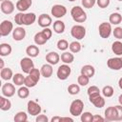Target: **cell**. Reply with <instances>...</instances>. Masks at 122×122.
<instances>
[{"instance_id":"obj_1","label":"cell","mask_w":122,"mask_h":122,"mask_svg":"<svg viewBox=\"0 0 122 122\" xmlns=\"http://www.w3.org/2000/svg\"><path fill=\"white\" fill-rule=\"evenodd\" d=\"M71 15L76 23H84L87 20V13L80 6H74L71 10Z\"/></svg>"},{"instance_id":"obj_2","label":"cell","mask_w":122,"mask_h":122,"mask_svg":"<svg viewBox=\"0 0 122 122\" xmlns=\"http://www.w3.org/2000/svg\"><path fill=\"white\" fill-rule=\"evenodd\" d=\"M84 110V102L81 99H75L71 103L70 112L73 116H79L83 112Z\"/></svg>"},{"instance_id":"obj_3","label":"cell","mask_w":122,"mask_h":122,"mask_svg":"<svg viewBox=\"0 0 122 122\" xmlns=\"http://www.w3.org/2000/svg\"><path fill=\"white\" fill-rule=\"evenodd\" d=\"M71 34L76 40H81L86 36V29L81 25H74L71 29Z\"/></svg>"},{"instance_id":"obj_4","label":"cell","mask_w":122,"mask_h":122,"mask_svg":"<svg viewBox=\"0 0 122 122\" xmlns=\"http://www.w3.org/2000/svg\"><path fill=\"white\" fill-rule=\"evenodd\" d=\"M71 67L68 64H63V65H61V66L58 67L57 71H56V75H57V78L58 79H60V80H66L71 75Z\"/></svg>"},{"instance_id":"obj_5","label":"cell","mask_w":122,"mask_h":122,"mask_svg":"<svg viewBox=\"0 0 122 122\" xmlns=\"http://www.w3.org/2000/svg\"><path fill=\"white\" fill-rule=\"evenodd\" d=\"M112 24L110 22H102L98 27L99 35L102 38H109L112 33Z\"/></svg>"},{"instance_id":"obj_6","label":"cell","mask_w":122,"mask_h":122,"mask_svg":"<svg viewBox=\"0 0 122 122\" xmlns=\"http://www.w3.org/2000/svg\"><path fill=\"white\" fill-rule=\"evenodd\" d=\"M51 15L55 18H62L63 16L66 15L67 13V9L65 6L63 5H60V4H55L51 7Z\"/></svg>"},{"instance_id":"obj_7","label":"cell","mask_w":122,"mask_h":122,"mask_svg":"<svg viewBox=\"0 0 122 122\" xmlns=\"http://www.w3.org/2000/svg\"><path fill=\"white\" fill-rule=\"evenodd\" d=\"M27 111H28V113L29 114L33 115V116H36V115L40 114L42 109H41V106L38 103H36L35 101L29 100L28 101V104H27Z\"/></svg>"},{"instance_id":"obj_8","label":"cell","mask_w":122,"mask_h":122,"mask_svg":"<svg viewBox=\"0 0 122 122\" xmlns=\"http://www.w3.org/2000/svg\"><path fill=\"white\" fill-rule=\"evenodd\" d=\"M20 67L23 72L25 73H30V71L34 68L33 61L31 60V57H23L20 61Z\"/></svg>"},{"instance_id":"obj_9","label":"cell","mask_w":122,"mask_h":122,"mask_svg":"<svg viewBox=\"0 0 122 122\" xmlns=\"http://www.w3.org/2000/svg\"><path fill=\"white\" fill-rule=\"evenodd\" d=\"M13 30V24L10 20H4L0 24V35L8 36Z\"/></svg>"},{"instance_id":"obj_10","label":"cell","mask_w":122,"mask_h":122,"mask_svg":"<svg viewBox=\"0 0 122 122\" xmlns=\"http://www.w3.org/2000/svg\"><path fill=\"white\" fill-rule=\"evenodd\" d=\"M89 100H90V102H91L94 107H96V108H98V109L103 108V107L105 106V103H106L104 97L101 96L100 93H98V94H93V95H90V96H89Z\"/></svg>"},{"instance_id":"obj_11","label":"cell","mask_w":122,"mask_h":122,"mask_svg":"<svg viewBox=\"0 0 122 122\" xmlns=\"http://www.w3.org/2000/svg\"><path fill=\"white\" fill-rule=\"evenodd\" d=\"M107 65L111 70L118 71L122 69V59L120 57H112L107 61Z\"/></svg>"},{"instance_id":"obj_12","label":"cell","mask_w":122,"mask_h":122,"mask_svg":"<svg viewBox=\"0 0 122 122\" xmlns=\"http://www.w3.org/2000/svg\"><path fill=\"white\" fill-rule=\"evenodd\" d=\"M1 92L6 97H11L15 93V87L11 83H5L1 88Z\"/></svg>"},{"instance_id":"obj_13","label":"cell","mask_w":122,"mask_h":122,"mask_svg":"<svg viewBox=\"0 0 122 122\" xmlns=\"http://www.w3.org/2000/svg\"><path fill=\"white\" fill-rule=\"evenodd\" d=\"M1 11L5 14H10L14 10V4L10 0H4L1 2Z\"/></svg>"},{"instance_id":"obj_14","label":"cell","mask_w":122,"mask_h":122,"mask_svg":"<svg viewBox=\"0 0 122 122\" xmlns=\"http://www.w3.org/2000/svg\"><path fill=\"white\" fill-rule=\"evenodd\" d=\"M52 23L51 17L47 13H42L38 17V25L41 28H49Z\"/></svg>"},{"instance_id":"obj_15","label":"cell","mask_w":122,"mask_h":122,"mask_svg":"<svg viewBox=\"0 0 122 122\" xmlns=\"http://www.w3.org/2000/svg\"><path fill=\"white\" fill-rule=\"evenodd\" d=\"M26 36V30L22 27H17L12 30V38L15 41H22Z\"/></svg>"},{"instance_id":"obj_16","label":"cell","mask_w":122,"mask_h":122,"mask_svg":"<svg viewBox=\"0 0 122 122\" xmlns=\"http://www.w3.org/2000/svg\"><path fill=\"white\" fill-rule=\"evenodd\" d=\"M31 5H32V0H18L16 2L15 7L19 11L24 12L27 10H29Z\"/></svg>"},{"instance_id":"obj_17","label":"cell","mask_w":122,"mask_h":122,"mask_svg":"<svg viewBox=\"0 0 122 122\" xmlns=\"http://www.w3.org/2000/svg\"><path fill=\"white\" fill-rule=\"evenodd\" d=\"M105 119L107 121H116V109L115 106L108 107L105 110Z\"/></svg>"},{"instance_id":"obj_18","label":"cell","mask_w":122,"mask_h":122,"mask_svg":"<svg viewBox=\"0 0 122 122\" xmlns=\"http://www.w3.org/2000/svg\"><path fill=\"white\" fill-rule=\"evenodd\" d=\"M40 72H41V75L45 78H50L51 75H52V72H53V69H52V65L51 64H44L42 65L41 69H40Z\"/></svg>"},{"instance_id":"obj_19","label":"cell","mask_w":122,"mask_h":122,"mask_svg":"<svg viewBox=\"0 0 122 122\" xmlns=\"http://www.w3.org/2000/svg\"><path fill=\"white\" fill-rule=\"evenodd\" d=\"M60 60V55L55 51H50L46 55V61L51 65H56Z\"/></svg>"},{"instance_id":"obj_20","label":"cell","mask_w":122,"mask_h":122,"mask_svg":"<svg viewBox=\"0 0 122 122\" xmlns=\"http://www.w3.org/2000/svg\"><path fill=\"white\" fill-rule=\"evenodd\" d=\"M36 20V15L34 12H27L23 14V25L30 26L32 25Z\"/></svg>"},{"instance_id":"obj_21","label":"cell","mask_w":122,"mask_h":122,"mask_svg":"<svg viewBox=\"0 0 122 122\" xmlns=\"http://www.w3.org/2000/svg\"><path fill=\"white\" fill-rule=\"evenodd\" d=\"M33 40H34V43H35L36 45L41 46V45L46 44L49 39L46 37V35L44 34V32L41 30V31L35 33V35H34V37H33Z\"/></svg>"},{"instance_id":"obj_22","label":"cell","mask_w":122,"mask_h":122,"mask_svg":"<svg viewBox=\"0 0 122 122\" xmlns=\"http://www.w3.org/2000/svg\"><path fill=\"white\" fill-rule=\"evenodd\" d=\"M9 97H6L4 95L0 96V109L4 112L9 111L11 108V102L10 101V99H8Z\"/></svg>"},{"instance_id":"obj_23","label":"cell","mask_w":122,"mask_h":122,"mask_svg":"<svg viewBox=\"0 0 122 122\" xmlns=\"http://www.w3.org/2000/svg\"><path fill=\"white\" fill-rule=\"evenodd\" d=\"M65 29H66V26H65V23L61 20H56L53 22V30L55 33L57 34H61L65 31Z\"/></svg>"},{"instance_id":"obj_24","label":"cell","mask_w":122,"mask_h":122,"mask_svg":"<svg viewBox=\"0 0 122 122\" xmlns=\"http://www.w3.org/2000/svg\"><path fill=\"white\" fill-rule=\"evenodd\" d=\"M81 73L87 75L90 78H92L95 73V69L92 65H85L81 68Z\"/></svg>"},{"instance_id":"obj_25","label":"cell","mask_w":122,"mask_h":122,"mask_svg":"<svg viewBox=\"0 0 122 122\" xmlns=\"http://www.w3.org/2000/svg\"><path fill=\"white\" fill-rule=\"evenodd\" d=\"M39 52H40L39 48H38L37 46H35V45H30V46H28L27 49H26V53L28 54V56H30V57H31V58L38 56Z\"/></svg>"},{"instance_id":"obj_26","label":"cell","mask_w":122,"mask_h":122,"mask_svg":"<svg viewBox=\"0 0 122 122\" xmlns=\"http://www.w3.org/2000/svg\"><path fill=\"white\" fill-rule=\"evenodd\" d=\"M0 75H1V78L3 80H6V81H8L10 79H12V77H13L12 71L10 68H3V69H1Z\"/></svg>"},{"instance_id":"obj_27","label":"cell","mask_w":122,"mask_h":122,"mask_svg":"<svg viewBox=\"0 0 122 122\" xmlns=\"http://www.w3.org/2000/svg\"><path fill=\"white\" fill-rule=\"evenodd\" d=\"M11 46L8 43H2L0 45V55L1 56H8L11 53Z\"/></svg>"},{"instance_id":"obj_28","label":"cell","mask_w":122,"mask_h":122,"mask_svg":"<svg viewBox=\"0 0 122 122\" xmlns=\"http://www.w3.org/2000/svg\"><path fill=\"white\" fill-rule=\"evenodd\" d=\"M60 59L61 61L64 63V64H71L73 62L74 60V56L71 52H69V51H64L61 56H60Z\"/></svg>"},{"instance_id":"obj_29","label":"cell","mask_w":122,"mask_h":122,"mask_svg":"<svg viewBox=\"0 0 122 122\" xmlns=\"http://www.w3.org/2000/svg\"><path fill=\"white\" fill-rule=\"evenodd\" d=\"M109 21L112 25H118L121 23L122 21V15L118 12H113L110 15L109 17Z\"/></svg>"},{"instance_id":"obj_30","label":"cell","mask_w":122,"mask_h":122,"mask_svg":"<svg viewBox=\"0 0 122 122\" xmlns=\"http://www.w3.org/2000/svg\"><path fill=\"white\" fill-rule=\"evenodd\" d=\"M112 51L114 54L116 55H122V42H120L119 40L114 41L112 45Z\"/></svg>"},{"instance_id":"obj_31","label":"cell","mask_w":122,"mask_h":122,"mask_svg":"<svg viewBox=\"0 0 122 122\" xmlns=\"http://www.w3.org/2000/svg\"><path fill=\"white\" fill-rule=\"evenodd\" d=\"M12 81H13V84H15L16 86H22L24 85V82H25V76H23L22 73H15L13 74Z\"/></svg>"},{"instance_id":"obj_32","label":"cell","mask_w":122,"mask_h":122,"mask_svg":"<svg viewBox=\"0 0 122 122\" xmlns=\"http://www.w3.org/2000/svg\"><path fill=\"white\" fill-rule=\"evenodd\" d=\"M17 95L18 97L22 98V99H25L27 98L29 95H30V91H29V88L27 86H24V87H20L17 91Z\"/></svg>"},{"instance_id":"obj_33","label":"cell","mask_w":122,"mask_h":122,"mask_svg":"<svg viewBox=\"0 0 122 122\" xmlns=\"http://www.w3.org/2000/svg\"><path fill=\"white\" fill-rule=\"evenodd\" d=\"M14 122H26L28 120V114L25 112H18L13 118Z\"/></svg>"},{"instance_id":"obj_34","label":"cell","mask_w":122,"mask_h":122,"mask_svg":"<svg viewBox=\"0 0 122 122\" xmlns=\"http://www.w3.org/2000/svg\"><path fill=\"white\" fill-rule=\"evenodd\" d=\"M69 49L71 51V52L72 53H77L81 51V44L78 42V41H72L70 46H69Z\"/></svg>"},{"instance_id":"obj_35","label":"cell","mask_w":122,"mask_h":122,"mask_svg":"<svg viewBox=\"0 0 122 122\" xmlns=\"http://www.w3.org/2000/svg\"><path fill=\"white\" fill-rule=\"evenodd\" d=\"M38 82L34 79V78H32L30 74H28V76H26L25 77V82H24V85L25 86H27L28 88H33V87H35L36 86V84H37Z\"/></svg>"},{"instance_id":"obj_36","label":"cell","mask_w":122,"mask_h":122,"mask_svg":"<svg viewBox=\"0 0 122 122\" xmlns=\"http://www.w3.org/2000/svg\"><path fill=\"white\" fill-rule=\"evenodd\" d=\"M101 92H102V93H103V95H104L105 97H112V96L113 95V93H114L113 88H112V86H110V85L105 86V87L102 89Z\"/></svg>"},{"instance_id":"obj_37","label":"cell","mask_w":122,"mask_h":122,"mask_svg":"<svg viewBox=\"0 0 122 122\" xmlns=\"http://www.w3.org/2000/svg\"><path fill=\"white\" fill-rule=\"evenodd\" d=\"M89 82H90V77H88L87 75H85V74H80L79 76H78V78H77V83L80 85V86H87L88 84H89Z\"/></svg>"},{"instance_id":"obj_38","label":"cell","mask_w":122,"mask_h":122,"mask_svg":"<svg viewBox=\"0 0 122 122\" xmlns=\"http://www.w3.org/2000/svg\"><path fill=\"white\" fill-rule=\"evenodd\" d=\"M68 92H69V93L71 94V95L78 94L79 92H80V87H79V85H77V84H71V85L68 87Z\"/></svg>"},{"instance_id":"obj_39","label":"cell","mask_w":122,"mask_h":122,"mask_svg":"<svg viewBox=\"0 0 122 122\" xmlns=\"http://www.w3.org/2000/svg\"><path fill=\"white\" fill-rule=\"evenodd\" d=\"M92 117H93V114H92V112H84L81 113L80 119L82 122H92Z\"/></svg>"},{"instance_id":"obj_40","label":"cell","mask_w":122,"mask_h":122,"mask_svg":"<svg viewBox=\"0 0 122 122\" xmlns=\"http://www.w3.org/2000/svg\"><path fill=\"white\" fill-rule=\"evenodd\" d=\"M57 49L58 50H60V51H66L68 48H69V43H68V41L67 40H65V39H60V40H58V42H57Z\"/></svg>"},{"instance_id":"obj_41","label":"cell","mask_w":122,"mask_h":122,"mask_svg":"<svg viewBox=\"0 0 122 122\" xmlns=\"http://www.w3.org/2000/svg\"><path fill=\"white\" fill-rule=\"evenodd\" d=\"M82 6L86 9H91L96 4V0H82Z\"/></svg>"},{"instance_id":"obj_42","label":"cell","mask_w":122,"mask_h":122,"mask_svg":"<svg viewBox=\"0 0 122 122\" xmlns=\"http://www.w3.org/2000/svg\"><path fill=\"white\" fill-rule=\"evenodd\" d=\"M87 92H88V95L90 96V95H93V94H98V93H100V90H99V88H98L97 86H91V87H89Z\"/></svg>"},{"instance_id":"obj_43","label":"cell","mask_w":122,"mask_h":122,"mask_svg":"<svg viewBox=\"0 0 122 122\" xmlns=\"http://www.w3.org/2000/svg\"><path fill=\"white\" fill-rule=\"evenodd\" d=\"M112 33L116 39H118V40L122 39V28H120V27L114 28V30H112Z\"/></svg>"},{"instance_id":"obj_44","label":"cell","mask_w":122,"mask_h":122,"mask_svg":"<svg viewBox=\"0 0 122 122\" xmlns=\"http://www.w3.org/2000/svg\"><path fill=\"white\" fill-rule=\"evenodd\" d=\"M23 14H24V12L19 11V12L16 13L15 16H14V21H15V23H16L17 25H19V26L23 25Z\"/></svg>"},{"instance_id":"obj_45","label":"cell","mask_w":122,"mask_h":122,"mask_svg":"<svg viewBox=\"0 0 122 122\" xmlns=\"http://www.w3.org/2000/svg\"><path fill=\"white\" fill-rule=\"evenodd\" d=\"M116 109V121H121L122 120V105H117L115 106Z\"/></svg>"},{"instance_id":"obj_46","label":"cell","mask_w":122,"mask_h":122,"mask_svg":"<svg viewBox=\"0 0 122 122\" xmlns=\"http://www.w3.org/2000/svg\"><path fill=\"white\" fill-rule=\"evenodd\" d=\"M111 0H96V4L98 5L99 8L101 9H105L110 5Z\"/></svg>"},{"instance_id":"obj_47","label":"cell","mask_w":122,"mask_h":122,"mask_svg":"<svg viewBox=\"0 0 122 122\" xmlns=\"http://www.w3.org/2000/svg\"><path fill=\"white\" fill-rule=\"evenodd\" d=\"M35 121L36 122H48L49 118L46 114H38V115H36Z\"/></svg>"},{"instance_id":"obj_48","label":"cell","mask_w":122,"mask_h":122,"mask_svg":"<svg viewBox=\"0 0 122 122\" xmlns=\"http://www.w3.org/2000/svg\"><path fill=\"white\" fill-rule=\"evenodd\" d=\"M106 119L104 118V117H102V116H100V115H98V114H94L93 115V117H92V122H104Z\"/></svg>"},{"instance_id":"obj_49","label":"cell","mask_w":122,"mask_h":122,"mask_svg":"<svg viewBox=\"0 0 122 122\" xmlns=\"http://www.w3.org/2000/svg\"><path fill=\"white\" fill-rule=\"evenodd\" d=\"M61 119H62V117H60V116H54L51 118V122H61Z\"/></svg>"},{"instance_id":"obj_50","label":"cell","mask_w":122,"mask_h":122,"mask_svg":"<svg viewBox=\"0 0 122 122\" xmlns=\"http://www.w3.org/2000/svg\"><path fill=\"white\" fill-rule=\"evenodd\" d=\"M63 121H71V122H72V121H73V119H72V118H71V117H62L61 122H63Z\"/></svg>"},{"instance_id":"obj_51","label":"cell","mask_w":122,"mask_h":122,"mask_svg":"<svg viewBox=\"0 0 122 122\" xmlns=\"http://www.w3.org/2000/svg\"><path fill=\"white\" fill-rule=\"evenodd\" d=\"M118 86H119V88L122 90V77L118 80Z\"/></svg>"},{"instance_id":"obj_52","label":"cell","mask_w":122,"mask_h":122,"mask_svg":"<svg viewBox=\"0 0 122 122\" xmlns=\"http://www.w3.org/2000/svg\"><path fill=\"white\" fill-rule=\"evenodd\" d=\"M3 68H4V60L0 59V69H3Z\"/></svg>"},{"instance_id":"obj_53","label":"cell","mask_w":122,"mask_h":122,"mask_svg":"<svg viewBox=\"0 0 122 122\" xmlns=\"http://www.w3.org/2000/svg\"><path fill=\"white\" fill-rule=\"evenodd\" d=\"M118 102H119L120 105H122V94L119 95V97H118Z\"/></svg>"},{"instance_id":"obj_54","label":"cell","mask_w":122,"mask_h":122,"mask_svg":"<svg viewBox=\"0 0 122 122\" xmlns=\"http://www.w3.org/2000/svg\"><path fill=\"white\" fill-rule=\"evenodd\" d=\"M69 1H71V2H73V1H75V0H69Z\"/></svg>"},{"instance_id":"obj_55","label":"cell","mask_w":122,"mask_h":122,"mask_svg":"<svg viewBox=\"0 0 122 122\" xmlns=\"http://www.w3.org/2000/svg\"><path fill=\"white\" fill-rule=\"evenodd\" d=\"M117 1H122V0H117Z\"/></svg>"},{"instance_id":"obj_56","label":"cell","mask_w":122,"mask_h":122,"mask_svg":"<svg viewBox=\"0 0 122 122\" xmlns=\"http://www.w3.org/2000/svg\"><path fill=\"white\" fill-rule=\"evenodd\" d=\"M2 1H4V0H1V2H2Z\"/></svg>"},{"instance_id":"obj_57","label":"cell","mask_w":122,"mask_h":122,"mask_svg":"<svg viewBox=\"0 0 122 122\" xmlns=\"http://www.w3.org/2000/svg\"><path fill=\"white\" fill-rule=\"evenodd\" d=\"M121 59H122V57H121Z\"/></svg>"}]
</instances>
